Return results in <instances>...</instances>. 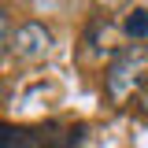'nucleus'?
Returning a JSON list of instances; mask_svg holds the SVG:
<instances>
[{
	"instance_id": "nucleus-1",
	"label": "nucleus",
	"mask_w": 148,
	"mask_h": 148,
	"mask_svg": "<svg viewBox=\"0 0 148 148\" xmlns=\"http://www.w3.org/2000/svg\"><path fill=\"white\" fill-rule=\"evenodd\" d=\"M148 45H122L111 56L108 71H104V92L111 104H126L133 92H141L148 78Z\"/></svg>"
},
{
	"instance_id": "nucleus-2",
	"label": "nucleus",
	"mask_w": 148,
	"mask_h": 148,
	"mask_svg": "<svg viewBox=\"0 0 148 148\" xmlns=\"http://www.w3.org/2000/svg\"><path fill=\"white\" fill-rule=\"evenodd\" d=\"M85 141V126L78 122H37V126H11L0 122V148H78Z\"/></svg>"
},
{
	"instance_id": "nucleus-5",
	"label": "nucleus",
	"mask_w": 148,
	"mask_h": 148,
	"mask_svg": "<svg viewBox=\"0 0 148 148\" xmlns=\"http://www.w3.org/2000/svg\"><path fill=\"white\" fill-rule=\"evenodd\" d=\"M11 15H8V8H0V52H11Z\"/></svg>"
},
{
	"instance_id": "nucleus-4",
	"label": "nucleus",
	"mask_w": 148,
	"mask_h": 148,
	"mask_svg": "<svg viewBox=\"0 0 148 148\" xmlns=\"http://www.w3.org/2000/svg\"><path fill=\"white\" fill-rule=\"evenodd\" d=\"M122 30H126V37L133 45L148 41V8H133V11L122 18Z\"/></svg>"
},
{
	"instance_id": "nucleus-6",
	"label": "nucleus",
	"mask_w": 148,
	"mask_h": 148,
	"mask_svg": "<svg viewBox=\"0 0 148 148\" xmlns=\"http://www.w3.org/2000/svg\"><path fill=\"white\" fill-rule=\"evenodd\" d=\"M137 100H141V111H145V115H148V82H145V85H141V92H137Z\"/></svg>"
},
{
	"instance_id": "nucleus-3",
	"label": "nucleus",
	"mask_w": 148,
	"mask_h": 148,
	"mask_svg": "<svg viewBox=\"0 0 148 148\" xmlns=\"http://www.w3.org/2000/svg\"><path fill=\"white\" fill-rule=\"evenodd\" d=\"M11 52L18 59H45V56L52 52V30L45 26V22H22L15 26V34H11Z\"/></svg>"
}]
</instances>
